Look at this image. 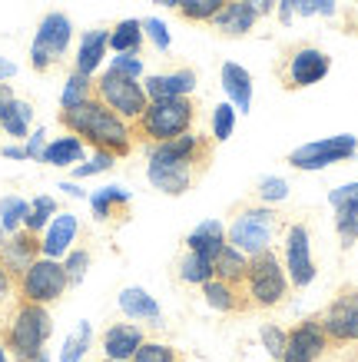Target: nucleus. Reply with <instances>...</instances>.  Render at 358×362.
Instances as JSON below:
<instances>
[{
    "instance_id": "nucleus-57",
    "label": "nucleus",
    "mask_w": 358,
    "mask_h": 362,
    "mask_svg": "<svg viewBox=\"0 0 358 362\" xmlns=\"http://www.w3.org/2000/svg\"><path fill=\"white\" fill-rule=\"evenodd\" d=\"M0 362H13L11 356H7V349H4V342H0Z\"/></svg>"
},
{
    "instance_id": "nucleus-34",
    "label": "nucleus",
    "mask_w": 358,
    "mask_h": 362,
    "mask_svg": "<svg viewBox=\"0 0 358 362\" xmlns=\"http://www.w3.org/2000/svg\"><path fill=\"white\" fill-rule=\"evenodd\" d=\"M56 213H60V206H56L54 197H47V193L33 197L30 213H27V220H23V230H30V233H37V236H40V233L47 230V223L54 220Z\"/></svg>"
},
{
    "instance_id": "nucleus-13",
    "label": "nucleus",
    "mask_w": 358,
    "mask_h": 362,
    "mask_svg": "<svg viewBox=\"0 0 358 362\" xmlns=\"http://www.w3.org/2000/svg\"><path fill=\"white\" fill-rule=\"evenodd\" d=\"M328 346L332 342L322 329V319H302L292 329H285V349L279 356V362H318L328 352Z\"/></svg>"
},
{
    "instance_id": "nucleus-42",
    "label": "nucleus",
    "mask_w": 358,
    "mask_h": 362,
    "mask_svg": "<svg viewBox=\"0 0 358 362\" xmlns=\"http://www.w3.org/2000/svg\"><path fill=\"white\" fill-rule=\"evenodd\" d=\"M109 70H117V74L133 77V80L146 77V64H143L140 54H113V57H109Z\"/></svg>"
},
{
    "instance_id": "nucleus-20",
    "label": "nucleus",
    "mask_w": 358,
    "mask_h": 362,
    "mask_svg": "<svg viewBox=\"0 0 358 362\" xmlns=\"http://www.w3.org/2000/svg\"><path fill=\"white\" fill-rule=\"evenodd\" d=\"M107 54H109V30L107 27L87 30L83 37H80V47H76L73 70L76 74H87V77H97V70L103 66Z\"/></svg>"
},
{
    "instance_id": "nucleus-43",
    "label": "nucleus",
    "mask_w": 358,
    "mask_h": 362,
    "mask_svg": "<svg viewBox=\"0 0 358 362\" xmlns=\"http://www.w3.org/2000/svg\"><path fill=\"white\" fill-rule=\"evenodd\" d=\"M143 33H146V40H150L160 54H166V50L173 47L169 27H166V21H160V17H146V21H143Z\"/></svg>"
},
{
    "instance_id": "nucleus-6",
    "label": "nucleus",
    "mask_w": 358,
    "mask_h": 362,
    "mask_svg": "<svg viewBox=\"0 0 358 362\" xmlns=\"http://www.w3.org/2000/svg\"><path fill=\"white\" fill-rule=\"evenodd\" d=\"M93 97L100 103H107L109 110L123 117L126 123H136L143 117V110L150 107V97L143 90V80H133V77H123L117 70H103L100 77H93Z\"/></svg>"
},
{
    "instance_id": "nucleus-45",
    "label": "nucleus",
    "mask_w": 358,
    "mask_h": 362,
    "mask_svg": "<svg viewBox=\"0 0 358 362\" xmlns=\"http://www.w3.org/2000/svg\"><path fill=\"white\" fill-rule=\"evenodd\" d=\"M259 339H262V349L272 356V362H279V356H282V349H285V329L282 326L265 322V326L259 329Z\"/></svg>"
},
{
    "instance_id": "nucleus-59",
    "label": "nucleus",
    "mask_w": 358,
    "mask_h": 362,
    "mask_svg": "<svg viewBox=\"0 0 358 362\" xmlns=\"http://www.w3.org/2000/svg\"><path fill=\"white\" fill-rule=\"evenodd\" d=\"M103 362H117V359H103Z\"/></svg>"
},
{
    "instance_id": "nucleus-60",
    "label": "nucleus",
    "mask_w": 358,
    "mask_h": 362,
    "mask_svg": "<svg viewBox=\"0 0 358 362\" xmlns=\"http://www.w3.org/2000/svg\"><path fill=\"white\" fill-rule=\"evenodd\" d=\"M176 362H189V359H176Z\"/></svg>"
},
{
    "instance_id": "nucleus-53",
    "label": "nucleus",
    "mask_w": 358,
    "mask_h": 362,
    "mask_svg": "<svg viewBox=\"0 0 358 362\" xmlns=\"http://www.w3.org/2000/svg\"><path fill=\"white\" fill-rule=\"evenodd\" d=\"M249 4L256 7L259 21H262V17H269V13H275V0H249Z\"/></svg>"
},
{
    "instance_id": "nucleus-2",
    "label": "nucleus",
    "mask_w": 358,
    "mask_h": 362,
    "mask_svg": "<svg viewBox=\"0 0 358 362\" xmlns=\"http://www.w3.org/2000/svg\"><path fill=\"white\" fill-rule=\"evenodd\" d=\"M4 322L7 326L0 329V342L13 362H30L33 356H40L50 332H54V319H50L47 306L23 303V299H17V306L11 309V316Z\"/></svg>"
},
{
    "instance_id": "nucleus-22",
    "label": "nucleus",
    "mask_w": 358,
    "mask_h": 362,
    "mask_svg": "<svg viewBox=\"0 0 358 362\" xmlns=\"http://www.w3.org/2000/svg\"><path fill=\"white\" fill-rule=\"evenodd\" d=\"M219 83H222L229 103H232L239 113L252 110V90H256V83H252V74L246 70V66L226 60V64L219 66Z\"/></svg>"
},
{
    "instance_id": "nucleus-10",
    "label": "nucleus",
    "mask_w": 358,
    "mask_h": 362,
    "mask_svg": "<svg viewBox=\"0 0 358 362\" xmlns=\"http://www.w3.org/2000/svg\"><path fill=\"white\" fill-rule=\"evenodd\" d=\"M213 146L216 140L213 136H203V133H183L176 140H166V143H146V163H183V166H193L196 173H203L213 160Z\"/></svg>"
},
{
    "instance_id": "nucleus-44",
    "label": "nucleus",
    "mask_w": 358,
    "mask_h": 362,
    "mask_svg": "<svg viewBox=\"0 0 358 362\" xmlns=\"http://www.w3.org/2000/svg\"><path fill=\"white\" fill-rule=\"evenodd\" d=\"M328 203L335 213H358V180L345 183V187H335L328 193Z\"/></svg>"
},
{
    "instance_id": "nucleus-55",
    "label": "nucleus",
    "mask_w": 358,
    "mask_h": 362,
    "mask_svg": "<svg viewBox=\"0 0 358 362\" xmlns=\"http://www.w3.org/2000/svg\"><path fill=\"white\" fill-rule=\"evenodd\" d=\"M153 4H156V7H163V11H179V4H183V0H153Z\"/></svg>"
},
{
    "instance_id": "nucleus-30",
    "label": "nucleus",
    "mask_w": 358,
    "mask_h": 362,
    "mask_svg": "<svg viewBox=\"0 0 358 362\" xmlns=\"http://www.w3.org/2000/svg\"><path fill=\"white\" fill-rule=\"evenodd\" d=\"M213 266H216L219 279H226V283H232V286H242L246 283V273H249V256L242 250H236V246H226V250L213 259Z\"/></svg>"
},
{
    "instance_id": "nucleus-46",
    "label": "nucleus",
    "mask_w": 358,
    "mask_h": 362,
    "mask_svg": "<svg viewBox=\"0 0 358 362\" xmlns=\"http://www.w3.org/2000/svg\"><path fill=\"white\" fill-rule=\"evenodd\" d=\"M17 306V279L11 276V269L0 263V319L11 316V309Z\"/></svg>"
},
{
    "instance_id": "nucleus-25",
    "label": "nucleus",
    "mask_w": 358,
    "mask_h": 362,
    "mask_svg": "<svg viewBox=\"0 0 358 362\" xmlns=\"http://www.w3.org/2000/svg\"><path fill=\"white\" fill-rule=\"evenodd\" d=\"M226 246H229V236H226V223L222 220L196 223L193 230H189V236H186V250L199 252V256H209V259H216Z\"/></svg>"
},
{
    "instance_id": "nucleus-14",
    "label": "nucleus",
    "mask_w": 358,
    "mask_h": 362,
    "mask_svg": "<svg viewBox=\"0 0 358 362\" xmlns=\"http://www.w3.org/2000/svg\"><path fill=\"white\" fill-rule=\"evenodd\" d=\"M318 319H322L328 342H335V346L358 342V289H342Z\"/></svg>"
},
{
    "instance_id": "nucleus-19",
    "label": "nucleus",
    "mask_w": 358,
    "mask_h": 362,
    "mask_svg": "<svg viewBox=\"0 0 358 362\" xmlns=\"http://www.w3.org/2000/svg\"><path fill=\"white\" fill-rule=\"evenodd\" d=\"M196 170L183 163H146V180L166 197H183L186 189L196 183Z\"/></svg>"
},
{
    "instance_id": "nucleus-41",
    "label": "nucleus",
    "mask_w": 358,
    "mask_h": 362,
    "mask_svg": "<svg viewBox=\"0 0 358 362\" xmlns=\"http://www.w3.org/2000/svg\"><path fill=\"white\" fill-rule=\"evenodd\" d=\"M60 263H64L66 276H70V286H76L80 279H83V276H87L90 263H93V256H90V250H83V246H73V250L66 252Z\"/></svg>"
},
{
    "instance_id": "nucleus-24",
    "label": "nucleus",
    "mask_w": 358,
    "mask_h": 362,
    "mask_svg": "<svg viewBox=\"0 0 358 362\" xmlns=\"http://www.w3.org/2000/svg\"><path fill=\"white\" fill-rule=\"evenodd\" d=\"M119 309H123V316L133 319V322H150V326H163V309L160 303L143 289V286H126V289H119Z\"/></svg>"
},
{
    "instance_id": "nucleus-38",
    "label": "nucleus",
    "mask_w": 358,
    "mask_h": 362,
    "mask_svg": "<svg viewBox=\"0 0 358 362\" xmlns=\"http://www.w3.org/2000/svg\"><path fill=\"white\" fill-rule=\"evenodd\" d=\"M236 117H239V110L232 107V103H219L216 110H213V140L216 143H226L232 133H236Z\"/></svg>"
},
{
    "instance_id": "nucleus-29",
    "label": "nucleus",
    "mask_w": 358,
    "mask_h": 362,
    "mask_svg": "<svg viewBox=\"0 0 358 362\" xmlns=\"http://www.w3.org/2000/svg\"><path fill=\"white\" fill-rule=\"evenodd\" d=\"M143 40H146V33H143V21H136V17L117 21L109 27V50L113 54H140Z\"/></svg>"
},
{
    "instance_id": "nucleus-58",
    "label": "nucleus",
    "mask_w": 358,
    "mask_h": 362,
    "mask_svg": "<svg viewBox=\"0 0 358 362\" xmlns=\"http://www.w3.org/2000/svg\"><path fill=\"white\" fill-rule=\"evenodd\" d=\"M4 240H7V233H4V230H0V246H4Z\"/></svg>"
},
{
    "instance_id": "nucleus-7",
    "label": "nucleus",
    "mask_w": 358,
    "mask_h": 362,
    "mask_svg": "<svg viewBox=\"0 0 358 362\" xmlns=\"http://www.w3.org/2000/svg\"><path fill=\"white\" fill-rule=\"evenodd\" d=\"M70 289V276H66L60 259H47L37 256L20 276H17V299L23 303H37V306H50Z\"/></svg>"
},
{
    "instance_id": "nucleus-12",
    "label": "nucleus",
    "mask_w": 358,
    "mask_h": 362,
    "mask_svg": "<svg viewBox=\"0 0 358 362\" xmlns=\"http://www.w3.org/2000/svg\"><path fill=\"white\" fill-rule=\"evenodd\" d=\"M282 266L289 273L292 289H309V283L315 279V256H312V236L305 223H292L285 226L282 236Z\"/></svg>"
},
{
    "instance_id": "nucleus-3",
    "label": "nucleus",
    "mask_w": 358,
    "mask_h": 362,
    "mask_svg": "<svg viewBox=\"0 0 358 362\" xmlns=\"http://www.w3.org/2000/svg\"><path fill=\"white\" fill-rule=\"evenodd\" d=\"M196 127V103L193 97H169V100H150L143 117L133 123L136 143H166L176 140Z\"/></svg>"
},
{
    "instance_id": "nucleus-8",
    "label": "nucleus",
    "mask_w": 358,
    "mask_h": 362,
    "mask_svg": "<svg viewBox=\"0 0 358 362\" xmlns=\"http://www.w3.org/2000/svg\"><path fill=\"white\" fill-rule=\"evenodd\" d=\"M70 40H73V21L60 11H50L37 27V37L30 44V66L37 74H47L54 70L60 60L70 50Z\"/></svg>"
},
{
    "instance_id": "nucleus-49",
    "label": "nucleus",
    "mask_w": 358,
    "mask_h": 362,
    "mask_svg": "<svg viewBox=\"0 0 358 362\" xmlns=\"http://www.w3.org/2000/svg\"><path fill=\"white\" fill-rule=\"evenodd\" d=\"M47 130L44 127H37V130H30V136L23 140V146H27V160H37L40 163V156H44V150H47Z\"/></svg>"
},
{
    "instance_id": "nucleus-56",
    "label": "nucleus",
    "mask_w": 358,
    "mask_h": 362,
    "mask_svg": "<svg viewBox=\"0 0 358 362\" xmlns=\"http://www.w3.org/2000/svg\"><path fill=\"white\" fill-rule=\"evenodd\" d=\"M30 362H50V356H47V349H44V352H40V356H33Z\"/></svg>"
},
{
    "instance_id": "nucleus-37",
    "label": "nucleus",
    "mask_w": 358,
    "mask_h": 362,
    "mask_svg": "<svg viewBox=\"0 0 358 362\" xmlns=\"http://www.w3.org/2000/svg\"><path fill=\"white\" fill-rule=\"evenodd\" d=\"M256 199H259L262 206H279L289 199V183H285L282 176H262L259 183H256Z\"/></svg>"
},
{
    "instance_id": "nucleus-11",
    "label": "nucleus",
    "mask_w": 358,
    "mask_h": 362,
    "mask_svg": "<svg viewBox=\"0 0 358 362\" xmlns=\"http://www.w3.org/2000/svg\"><path fill=\"white\" fill-rule=\"evenodd\" d=\"M328 70H332V57L322 47L299 44L282 60V83H285V90L315 87V83H322L328 77Z\"/></svg>"
},
{
    "instance_id": "nucleus-26",
    "label": "nucleus",
    "mask_w": 358,
    "mask_h": 362,
    "mask_svg": "<svg viewBox=\"0 0 358 362\" xmlns=\"http://www.w3.org/2000/svg\"><path fill=\"white\" fill-rule=\"evenodd\" d=\"M87 203L100 223H109V220L126 216V209H130V203H133V193L126 187H103V189H97V193H90Z\"/></svg>"
},
{
    "instance_id": "nucleus-31",
    "label": "nucleus",
    "mask_w": 358,
    "mask_h": 362,
    "mask_svg": "<svg viewBox=\"0 0 358 362\" xmlns=\"http://www.w3.org/2000/svg\"><path fill=\"white\" fill-rule=\"evenodd\" d=\"M176 273H179V279H183L186 286H203L216 276V266H213L209 256H199V252L186 250V256L179 259V269H176Z\"/></svg>"
},
{
    "instance_id": "nucleus-54",
    "label": "nucleus",
    "mask_w": 358,
    "mask_h": 362,
    "mask_svg": "<svg viewBox=\"0 0 358 362\" xmlns=\"http://www.w3.org/2000/svg\"><path fill=\"white\" fill-rule=\"evenodd\" d=\"M60 189H64L66 197H73V199H87V193L76 187V183H60Z\"/></svg>"
},
{
    "instance_id": "nucleus-39",
    "label": "nucleus",
    "mask_w": 358,
    "mask_h": 362,
    "mask_svg": "<svg viewBox=\"0 0 358 362\" xmlns=\"http://www.w3.org/2000/svg\"><path fill=\"white\" fill-rule=\"evenodd\" d=\"M113 166H117V156L107 153V150H93L90 160H83V163L73 166V180H90V176L107 173V170H113Z\"/></svg>"
},
{
    "instance_id": "nucleus-28",
    "label": "nucleus",
    "mask_w": 358,
    "mask_h": 362,
    "mask_svg": "<svg viewBox=\"0 0 358 362\" xmlns=\"http://www.w3.org/2000/svg\"><path fill=\"white\" fill-rule=\"evenodd\" d=\"M33 127V107L27 100L11 97L7 103H0V133H7L13 140H27Z\"/></svg>"
},
{
    "instance_id": "nucleus-51",
    "label": "nucleus",
    "mask_w": 358,
    "mask_h": 362,
    "mask_svg": "<svg viewBox=\"0 0 358 362\" xmlns=\"http://www.w3.org/2000/svg\"><path fill=\"white\" fill-rule=\"evenodd\" d=\"M0 156H7V160H27V146L23 143H7L0 150Z\"/></svg>"
},
{
    "instance_id": "nucleus-1",
    "label": "nucleus",
    "mask_w": 358,
    "mask_h": 362,
    "mask_svg": "<svg viewBox=\"0 0 358 362\" xmlns=\"http://www.w3.org/2000/svg\"><path fill=\"white\" fill-rule=\"evenodd\" d=\"M60 127L66 133H73L80 140L93 146V150H107L119 160V156H130L136 146V133L133 123H126L123 117L109 110L107 103H100L97 97H90L87 103H80L73 110H60Z\"/></svg>"
},
{
    "instance_id": "nucleus-16",
    "label": "nucleus",
    "mask_w": 358,
    "mask_h": 362,
    "mask_svg": "<svg viewBox=\"0 0 358 362\" xmlns=\"http://www.w3.org/2000/svg\"><path fill=\"white\" fill-rule=\"evenodd\" d=\"M76 233H80L76 213H56L54 220L47 223V230L40 233V256H47V259H64L66 252L73 250Z\"/></svg>"
},
{
    "instance_id": "nucleus-23",
    "label": "nucleus",
    "mask_w": 358,
    "mask_h": 362,
    "mask_svg": "<svg viewBox=\"0 0 358 362\" xmlns=\"http://www.w3.org/2000/svg\"><path fill=\"white\" fill-rule=\"evenodd\" d=\"M209 23H213L219 33H226V37H246V33L256 30L259 13H256V7H252L249 0H229Z\"/></svg>"
},
{
    "instance_id": "nucleus-52",
    "label": "nucleus",
    "mask_w": 358,
    "mask_h": 362,
    "mask_svg": "<svg viewBox=\"0 0 358 362\" xmlns=\"http://www.w3.org/2000/svg\"><path fill=\"white\" fill-rule=\"evenodd\" d=\"M17 77V64L13 60H7V57H0V80L7 83V80Z\"/></svg>"
},
{
    "instance_id": "nucleus-33",
    "label": "nucleus",
    "mask_w": 358,
    "mask_h": 362,
    "mask_svg": "<svg viewBox=\"0 0 358 362\" xmlns=\"http://www.w3.org/2000/svg\"><path fill=\"white\" fill-rule=\"evenodd\" d=\"M90 97H93V77L73 70V74L64 80V90H60V110H73L80 103H87Z\"/></svg>"
},
{
    "instance_id": "nucleus-32",
    "label": "nucleus",
    "mask_w": 358,
    "mask_h": 362,
    "mask_svg": "<svg viewBox=\"0 0 358 362\" xmlns=\"http://www.w3.org/2000/svg\"><path fill=\"white\" fill-rule=\"evenodd\" d=\"M90 346H93V326H90L87 319H80V322H76V329L64 339L60 362H83V356L90 352Z\"/></svg>"
},
{
    "instance_id": "nucleus-36",
    "label": "nucleus",
    "mask_w": 358,
    "mask_h": 362,
    "mask_svg": "<svg viewBox=\"0 0 358 362\" xmlns=\"http://www.w3.org/2000/svg\"><path fill=\"white\" fill-rule=\"evenodd\" d=\"M229 0H183L179 4V17L186 23H209Z\"/></svg>"
},
{
    "instance_id": "nucleus-18",
    "label": "nucleus",
    "mask_w": 358,
    "mask_h": 362,
    "mask_svg": "<svg viewBox=\"0 0 358 362\" xmlns=\"http://www.w3.org/2000/svg\"><path fill=\"white\" fill-rule=\"evenodd\" d=\"M40 256V236L30 230H17L11 233L7 240H4V246H0V263L11 269V276L17 279V276L27 269V266L33 263Z\"/></svg>"
},
{
    "instance_id": "nucleus-27",
    "label": "nucleus",
    "mask_w": 358,
    "mask_h": 362,
    "mask_svg": "<svg viewBox=\"0 0 358 362\" xmlns=\"http://www.w3.org/2000/svg\"><path fill=\"white\" fill-rule=\"evenodd\" d=\"M87 160V143L73 136V133H64V136H54V140L47 143L44 156H40V163L47 166H76Z\"/></svg>"
},
{
    "instance_id": "nucleus-17",
    "label": "nucleus",
    "mask_w": 358,
    "mask_h": 362,
    "mask_svg": "<svg viewBox=\"0 0 358 362\" xmlns=\"http://www.w3.org/2000/svg\"><path fill=\"white\" fill-rule=\"evenodd\" d=\"M146 342V332L136 326V322H113L103 339H100V349H103V359H117V362H130L133 352Z\"/></svg>"
},
{
    "instance_id": "nucleus-21",
    "label": "nucleus",
    "mask_w": 358,
    "mask_h": 362,
    "mask_svg": "<svg viewBox=\"0 0 358 362\" xmlns=\"http://www.w3.org/2000/svg\"><path fill=\"white\" fill-rule=\"evenodd\" d=\"M199 289H203L206 306L216 309V313H222V316H236V313L252 309L249 299H246V293H242V286H232V283H226V279H219V276H213V279L203 283Z\"/></svg>"
},
{
    "instance_id": "nucleus-35",
    "label": "nucleus",
    "mask_w": 358,
    "mask_h": 362,
    "mask_svg": "<svg viewBox=\"0 0 358 362\" xmlns=\"http://www.w3.org/2000/svg\"><path fill=\"white\" fill-rule=\"evenodd\" d=\"M27 213H30V203L23 197H4L0 199V230L7 233H17L23 230V220H27Z\"/></svg>"
},
{
    "instance_id": "nucleus-15",
    "label": "nucleus",
    "mask_w": 358,
    "mask_h": 362,
    "mask_svg": "<svg viewBox=\"0 0 358 362\" xmlns=\"http://www.w3.org/2000/svg\"><path fill=\"white\" fill-rule=\"evenodd\" d=\"M196 77L193 66H176V70H166V74H150L143 77V90L150 100H169V97H193Z\"/></svg>"
},
{
    "instance_id": "nucleus-40",
    "label": "nucleus",
    "mask_w": 358,
    "mask_h": 362,
    "mask_svg": "<svg viewBox=\"0 0 358 362\" xmlns=\"http://www.w3.org/2000/svg\"><path fill=\"white\" fill-rule=\"evenodd\" d=\"M179 356H176V349L169 346V342H156V339H146L140 346V349L133 352L130 362H176Z\"/></svg>"
},
{
    "instance_id": "nucleus-47",
    "label": "nucleus",
    "mask_w": 358,
    "mask_h": 362,
    "mask_svg": "<svg viewBox=\"0 0 358 362\" xmlns=\"http://www.w3.org/2000/svg\"><path fill=\"white\" fill-rule=\"evenodd\" d=\"M335 233L342 246H355L358 243V213H335Z\"/></svg>"
},
{
    "instance_id": "nucleus-48",
    "label": "nucleus",
    "mask_w": 358,
    "mask_h": 362,
    "mask_svg": "<svg viewBox=\"0 0 358 362\" xmlns=\"http://www.w3.org/2000/svg\"><path fill=\"white\" fill-rule=\"evenodd\" d=\"M338 0H295V13L302 17H335Z\"/></svg>"
},
{
    "instance_id": "nucleus-50",
    "label": "nucleus",
    "mask_w": 358,
    "mask_h": 362,
    "mask_svg": "<svg viewBox=\"0 0 358 362\" xmlns=\"http://www.w3.org/2000/svg\"><path fill=\"white\" fill-rule=\"evenodd\" d=\"M275 17L282 21V27H289L295 17V0H275Z\"/></svg>"
},
{
    "instance_id": "nucleus-9",
    "label": "nucleus",
    "mask_w": 358,
    "mask_h": 362,
    "mask_svg": "<svg viewBox=\"0 0 358 362\" xmlns=\"http://www.w3.org/2000/svg\"><path fill=\"white\" fill-rule=\"evenodd\" d=\"M355 153H358V136L338 133V136H326V140H312L295 146L292 153L285 156V163L292 170H302V173H315V170H326V166L348 163V160H355Z\"/></svg>"
},
{
    "instance_id": "nucleus-4",
    "label": "nucleus",
    "mask_w": 358,
    "mask_h": 362,
    "mask_svg": "<svg viewBox=\"0 0 358 362\" xmlns=\"http://www.w3.org/2000/svg\"><path fill=\"white\" fill-rule=\"evenodd\" d=\"M242 293H246V299H249L252 309H275L292 296L289 273H285L282 259L275 256V250H265V252L249 256V273H246Z\"/></svg>"
},
{
    "instance_id": "nucleus-5",
    "label": "nucleus",
    "mask_w": 358,
    "mask_h": 362,
    "mask_svg": "<svg viewBox=\"0 0 358 362\" xmlns=\"http://www.w3.org/2000/svg\"><path fill=\"white\" fill-rule=\"evenodd\" d=\"M279 213L272 206H242L236 209V216L229 223V246H236L242 250L246 256H256V252H265L272 250V240H275V233H279Z\"/></svg>"
}]
</instances>
